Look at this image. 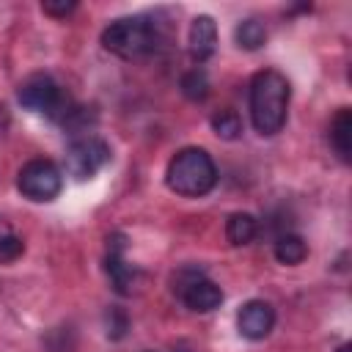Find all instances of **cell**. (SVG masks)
<instances>
[{
  "label": "cell",
  "instance_id": "7",
  "mask_svg": "<svg viewBox=\"0 0 352 352\" xmlns=\"http://www.w3.org/2000/svg\"><path fill=\"white\" fill-rule=\"evenodd\" d=\"M236 327H239V333L245 338L261 341L275 327V308L270 302H264V300H248L236 314Z\"/></svg>",
  "mask_w": 352,
  "mask_h": 352
},
{
  "label": "cell",
  "instance_id": "14",
  "mask_svg": "<svg viewBox=\"0 0 352 352\" xmlns=\"http://www.w3.org/2000/svg\"><path fill=\"white\" fill-rule=\"evenodd\" d=\"M234 38L242 50H258L264 41H267V28L258 22V19H242L236 28H234Z\"/></svg>",
  "mask_w": 352,
  "mask_h": 352
},
{
  "label": "cell",
  "instance_id": "13",
  "mask_svg": "<svg viewBox=\"0 0 352 352\" xmlns=\"http://www.w3.org/2000/svg\"><path fill=\"white\" fill-rule=\"evenodd\" d=\"M305 256H308V245H305L302 236H297V234H283V236L275 239V258H278L280 264L294 267V264H300Z\"/></svg>",
  "mask_w": 352,
  "mask_h": 352
},
{
  "label": "cell",
  "instance_id": "16",
  "mask_svg": "<svg viewBox=\"0 0 352 352\" xmlns=\"http://www.w3.org/2000/svg\"><path fill=\"white\" fill-rule=\"evenodd\" d=\"M182 94L192 102H204L206 94H209V80H206V72L204 69H192L182 77Z\"/></svg>",
  "mask_w": 352,
  "mask_h": 352
},
{
  "label": "cell",
  "instance_id": "17",
  "mask_svg": "<svg viewBox=\"0 0 352 352\" xmlns=\"http://www.w3.org/2000/svg\"><path fill=\"white\" fill-rule=\"evenodd\" d=\"M74 8H77L74 0H47V3H41V11L50 14V16H55V19H66Z\"/></svg>",
  "mask_w": 352,
  "mask_h": 352
},
{
  "label": "cell",
  "instance_id": "10",
  "mask_svg": "<svg viewBox=\"0 0 352 352\" xmlns=\"http://www.w3.org/2000/svg\"><path fill=\"white\" fill-rule=\"evenodd\" d=\"M187 44H190V55L192 60L204 63L214 55V47H217V25L209 14H198L190 25V36H187Z\"/></svg>",
  "mask_w": 352,
  "mask_h": 352
},
{
  "label": "cell",
  "instance_id": "4",
  "mask_svg": "<svg viewBox=\"0 0 352 352\" xmlns=\"http://www.w3.org/2000/svg\"><path fill=\"white\" fill-rule=\"evenodd\" d=\"M16 187L28 201L47 204L60 195L63 190V173L52 160H30L16 173Z\"/></svg>",
  "mask_w": 352,
  "mask_h": 352
},
{
  "label": "cell",
  "instance_id": "6",
  "mask_svg": "<svg viewBox=\"0 0 352 352\" xmlns=\"http://www.w3.org/2000/svg\"><path fill=\"white\" fill-rule=\"evenodd\" d=\"M19 104L33 113L55 116L60 107V88L50 74H30L19 85Z\"/></svg>",
  "mask_w": 352,
  "mask_h": 352
},
{
  "label": "cell",
  "instance_id": "9",
  "mask_svg": "<svg viewBox=\"0 0 352 352\" xmlns=\"http://www.w3.org/2000/svg\"><path fill=\"white\" fill-rule=\"evenodd\" d=\"M182 302H184L190 311H195V314H209V311L220 308V302H223V289H220L214 280L195 275L192 280H187V283L182 286Z\"/></svg>",
  "mask_w": 352,
  "mask_h": 352
},
{
  "label": "cell",
  "instance_id": "19",
  "mask_svg": "<svg viewBox=\"0 0 352 352\" xmlns=\"http://www.w3.org/2000/svg\"><path fill=\"white\" fill-rule=\"evenodd\" d=\"M126 316L118 311V308H110V314H107V336L110 338H121L124 333H126Z\"/></svg>",
  "mask_w": 352,
  "mask_h": 352
},
{
  "label": "cell",
  "instance_id": "2",
  "mask_svg": "<svg viewBox=\"0 0 352 352\" xmlns=\"http://www.w3.org/2000/svg\"><path fill=\"white\" fill-rule=\"evenodd\" d=\"M165 182L176 195L201 198L217 184L214 160L209 157V151H204L198 146L182 148V151H176L170 157L168 170H165Z\"/></svg>",
  "mask_w": 352,
  "mask_h": 352
},
{
  "label": "cell",
  "instance_id": "12",
  "mask_svg": "<svg viewBox=\"0 0 352 352\" xmlns=\"http://www.w3.org/2000/svg\"><path fill=\"white\" fill-rule=\"evenodd\" d=\"M256 234H258V220L250 214V212H234V214H228V220H226V236H228V242L231 245H248V242H253L256 239Z\"/></svg>",
  "mask_w": 352,
  "mask_h": 352
},
{
  "label": "cell",
  "instance_id": "8",
  "mask_svg": "<svg viewBox=\"0 0 352 352\" xmlns=\"http://www.w3.org/2000/svg\"><path fill=\"white\" fill-rule=\"evenodd\" d=\"M107 258H104V270L113 280V289L118 294H132V286H135V267L124 258V236L121 234H113L107 239Z\"/></svg>",
  "mask_w": 352,
  "mask_h": 352
},
{
  "label": "cell",
  "instance_id": "18",
  "mask_svg": "<svg viewBox=\"0 0 352 352\" xmlns=\"http://www.w3.org/2000/svg\"><path fill=\"white\" fill-rule=\"evenodd\" d=\"M22 253H25V242L16 234L0 242V261H16Z\"/></svg>",
  "mask_w": 352,
  "mask_h": 352
},
{
  "label": "cell",
  "instance_id": "5",
  "mask_svg": "<svg viewBox=\"0 0 352 352\" xmlns=\"http://www.w3.org/2000/svg\"><path fill=\"white\" fill-rule=\"evenodd\" d=\"M110 162V146L102 138H77L66 148V173L77 182H85L96 176Z\"/></svg>",
  "mask_w": 352,
  "mask_h": 352
},
{
  "label": "cell",
  "instance_id": "15",
  "mask_svg": "<svg viewBox=\"0 0 352 352\" xmlns=\"http://www.w3.org/2000/svg\"><path fill=\"white\" fill-rule=\"evenodd\" d=\"M212 129H214V135L217 138H223V140H236L239 138V132H242V121H239V116H236V110H231V107H223V110H217L214 116H212Z\"/></svg>",
  "mask_w": 352,
  "mask_h": 352
},
{
  "label": "cell",
  "instance_id": "21",
  "mask_svg": "<svg viewBox=\"0 0 352 352\" xmlns=\"http://www.w3.org/2000/svg\"><path fill=\"white\" fill-rule=\"evenodd\" d=\"M338 352H349V344H344V346H341V349H338Z\"/></svg>",
  "mask_w": 352,
  "mask_h": 352
},
{
  "label": "cell",
  "instance_id": "11",
  "mask_svg": "<svg viewBox=\"0 0 352 352\" xmlns=\"http://www.w3.org/2000/svg\"><path fill=\"white\" fill-rule=\"evenodd\" d=\"M330 143L336 148V154L349 162L352 157V110L349 107H341L336 113V118L330 121Z\"/></svg>",
  "mask_w": 352,
  "mask_h": 352
},
{
  "label": "cell",
  "instance_id": "20",
  "mask_svg": "<svg viewBox=\"0 0 352 352\" xmlns=\"http://www.w3.org/2000/svg\"><path fill=\"white\" fill-rule=\"evenodd\" d=\"M8 236H14V228H11V223L6 217H0V242L8 239Z\"/></svg>",
  "mask_w": 352,
  "mask_h": 352
},
{
  "label": "cell",
  "instance_id": "3",
  "mask_svg": "<svg viewBox=\"0 0 352 352\" xmlns=\"http://www.w3.org/2000/svg\"><path fill=\"white\" fill-rule=\"evenodd\" d=\"M102 44L107 52H113L118 58L138 60L157 50V30L143 16H126V19L110 22L102 30Z\"/></svg>",
  "mask_w": 352,
  "mask_h": 352
},
{
  "label": "cell",
  "instance_id": "1",
  "mask_svg": "<svg viewBox=\"0 0 352 352\" xmlns=\"http://www.w3.org/2000/svg\"><path fill=\"white\" fill-rule=\"evenodd\" d=\"M292 99L289 80L275 69H261L250 80V121L258 135H278L286 124Z\"/></svg>",
  "mask_w": 352,
  "mask_h": 352
}]
</instances>
